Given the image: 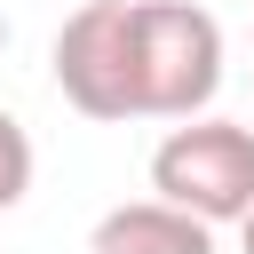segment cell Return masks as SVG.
<instances>
[{
  "mask_svg": "<svg viewBox=\"0 0 254 254\" xmlns=\"http://www.w3.org/2000/svg\"><path fill=\"white\" fill-rule=\"evenodd\" d=\"M135 87L143 119H206L222 95V24L198 0H135Z\"/></svg>",
  "mask_w": 254,
  "mask_h": 254,
  "instance_id": "1",
  "label": "cell"
},
{
  "mask_svg": "<svg viewBox=\"0 0 254 254\" xmlns=\"http://www.w3.org/2000/svg\"><path fill=\"white\" fill-rule=\"evenodd\" d=\"M151 190L198 222H246L254 214V127L238 119H183L151 151Z\"/></svg>",
  "mask_w": 254,
  "mask_h": 254,
  "instance_id": "2",
  "label": "cell"
},
{
  "mask_svg": "<svg viewBox=\"0 0 254 254\" xmlns=\"http://www.w3.org/2000/svg\"><path fill=\"white\" fill-rule=\"evenodd\" d=\"M56 87L79 119H143L135 87V0H79L56 32Z\"/></svg>",
  "mask_w": 254,
  "mask_h": 254,
  "instance_id": "3",
  "label": "cell"
},
{
  "mask_svg": "<svg viewBox=\"0 0 254 254\" xmlns=\"http://www.w3.org/2000/svg\"><path fill=\"white\" fill-rule=\"evenodd\" d=\"M87 254H214V222H198L167 198H127V206L95 214Z\"/></svg>",
  "mask_w": 254,
  "mask_h": 254,
  "instance_id": "4",
  "label": "cell"
},
{
  "mask_svg": "<svg viewBox=\"0 0 254 254\" xmlns=\"http://www.w3.org/2000/svg\"><path fill=\"white\" fill-rule=\"evenodd\" d=\"M24 190H32V135L16 111H0V214L24 206Z\"/></svg>",
  "mask_w": 254,
  "mask_h": 254,
  "instance_id": "5",
  "label": "cell"
},
{
  "mask_svg": "<svg viewBox=\"0 0 254 254\" xmlns=\"http://www.w3.org/2000/svg\"><path fill=\"white\" fill-rule=\"evenodd\" d=\"M238 254H254V214H246V222H238Z\"/></svg>",
  "mask_w": 254,
  "mask_h": 254,
  "instance_id": "6",
  "label": "cell"
}]
</instances>
